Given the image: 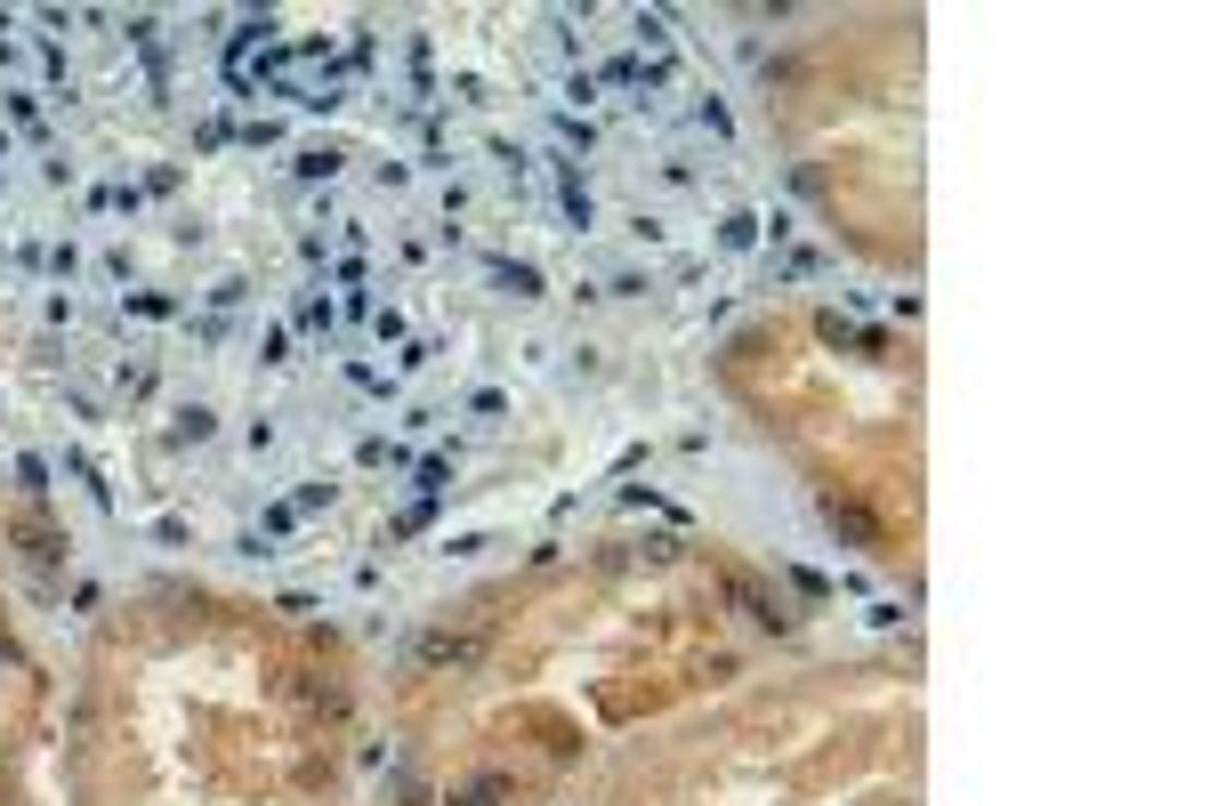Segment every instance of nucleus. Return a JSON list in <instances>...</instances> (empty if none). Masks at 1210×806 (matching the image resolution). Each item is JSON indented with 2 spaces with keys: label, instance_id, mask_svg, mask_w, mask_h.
<instances>
[{
  "label": "nucleus",
  "instance_id": "obj_1",
  "mask_svg": "<svg viewBox=\"0 0 1210 806\" xmlns=\"http://www.w3.org/2000/svg\"><path fill=\"white\" fill-rule=\"evenodd\" d=\"M719 597H727V605H734V613H743V622H751V629H775V637H783V629H791V605H783V597H767V589H758V581H751V573H734V565L719 573Z\"/></svg>",
  "mask_w": 1210,
  "mask_h": 806
},
{
  "label": "nucleus",
  "instance_id": "obj_2",
  "mask_svg": "<svg viewBox=\"0 0 1210 806\" xmlns=\"http://www.w3.org/2000/svg\"><path fill=\"white\" fill-rule=\"evenodd\" d=\"M468 661H484V637H460V629L412 637V670H468Z\"/></svg>",
  "mask_w": 1210,
  "mask_h": 806
},
{
  "label": "nucleus",
  "instance_id": "obj_3",
  "mask_svg": "<svg viewBox=\"0 0 1210 806\" xmlns=\"http://www.w3.org/2000/svg\"><path fill=\"white\" fill-rule=\"evenodd\" d=\"M824 525L839 532V541H855L864 556H888V532H879V525H872V516L855 508V501H839V492H824Z\"/></svg>",
  "mask_w": 1210,
  "mask_h": 806
},
{
  "label": "nucleus",
  "instance_id": "obj_4",
  "mask_svg": "<svg viewBox=\"0 0 1210 806\" xmlns=\"http://www.w3.org/2000/svg\"><path fill=\"white\" fill-rule=\"evenodd\" d=\"M9 532H16V549H25V556H33V565H49V573H57V565H65V556H73V541H65V532H49V525H33V516H16V525H9Z\"/></svg>",
  "mask_w": 1210,
  "mask_h": 806
},
{
  "label": "nucleus",
  "instance_id": "obj_5",
  "mask_svg": "<svg viewBox=\"0 0 1210 806\" xmlns=\"http://www.w3.org/2000/svg\"><path fill=\"white\" fill-rule=\"evenodd\" d=\"M558 210H565V226H573V234H589V226H598V202H589V185L573 178L565 161H558Z\"/></svg>",
  "mask_w": 1210,
  "mask_h": 806
},
{
  "label": "nucleus",
  "instance_id": "obj_6",
  "mask_svg": "<svg viewBox=\"0 0 1210 806\" xmlns=\"http://www.w3.org/2000/svg\"><path fill=\"white\" fill-rule=\"evenodd\" d=\"M492 291H508V299H541L549 282H541V266H532V258H492Z\"/></svg>",
  "mask_w": 1210,
  "mask_h": 806
},
{
  "label": "nucleus",
  "instance_id": "obj_7",
  "mask_svg": "<svg viewBox=\"0 0 1210 806\" xmlns=\"http://www.w3.org/2000/svg\"><path fill=\"white\" fill-rule=\"evenodd\" d=\"M57 460H65V477H73L81 492H89L97 508H113V484H106V468H97V460H89V452H81V444H65V452H57Z\"/></svg>",
  "mask_w": 1210,
  "mask_h": 806
},
{
  "label": "nucleus",
  "instance_id": "obj_8",
  "mask_svg": "<svg viewBox=\"0 0 1210 806\" xmlns=\"http://www.w3.org/2000/svg\"><path fill=\"white\" fill-rule=\"evenodd\" d=\"M211 436H218V411H211V404H187V411H178V428H170L178 452H187V444H211Z\"/></svg>",
  "mask_w": 1210,
  "mask_h": 806
},
{
  "label": "nucleus",
  "instance_id": "obj_9",
  "mask_svg": "<svg viewBox=\"0 0 1210 806\" xmlns=\"http://www.w3.org/2000/svg\"><path fill=\"white\" fill-rule=\"evenodd\" d=\"M291 178H299V185H315V178L332 185V178H339V154H332V146H307V154H291Z\"/></svg>",
  "mask_w": 1210,
  "mask_h": 806
},
{
  "label": "nucleus",
  "instance_id": "obj_10",
  "mask_svg": "<svg viewBox=\"0 0 1210 806\" xmlns=\"http://www.w3.org/2000/svg\"><path fill=\"white\" fill-rule=\"evenodd\" d=\"M758 226H767V218H751V210H734V218L719 226V251H758Z\"/></svg>",
  "mask_w": 1210,
  "mask_h": 806
},
{
  "label": "nucleus",
  "instance_id": "obj_11",
  "mask_svg": "<svg viewBox=\"0 0 1210 806\" xmlns=\"http://www.w3.org/2000/svg\"><path fill=\"white\" fill-rule=\"evenodd\" d=\"M16 492H25V501H49V460H40V452L16 460Z\"/></svg>",
  "mask_w": 1210,
  "mask_h": 806
},
{
  "label": "nucleus",
  "instance_id": "obj_12",
  "mask_svg": "<svg viewBox=\"0 0 1210 806\" xmlns=\"http://www.w3.org/2000/svg\"><path fill=\"white\" fill-rule=\"evenodd\" d=\"M444 484H453V460H444V452H436V460H420V468H412V492H420V501H436Z\"/></svg>",
  "mask_w": 1210,
  "mask_h": 806
},
{
  "label": "nucleus",
  "instance_id": "obj_13",
  "mask_svg": "<svg viewBox=\"0 0 1210 806\" xmlns=\"http://www.w3.org/2000/svg\"><path fill=\"white\" fill-rule=\"evenodd\" d=\"M468 420H484V428L508 420V396H501V387H477V396H468Z\"/></svg>",
  "mask_w": 1210,
  "mask_h": 806
},
{
  "label": "nucleus",
  "instance_id": "obj_14",
  "mask_svg": "<svg viewBox=\"0 0 1210 806\" xmlns=\"http://www.w3.org/2000/svg\"><path fill=\"white\" fill-rule=\"evenodd\" d=\"M558 137H565V146H582V154L598 146V130H589V113H558Z\"/></svg>",
  "mask_w": 1210,
  "mask_h": 806
},
{
  "label": "nucleus",
  "instance_id": "obj_15",
  "mask_svg": "<svg viewBox=\"0 0 1210 806\" xmlns=\"http://www.w3.org/2000/svg\"><path fill=\"white\" fill-rule=\"evenodd\" d=\"M501 791H508V782H501V774H484V782H468L453 806H501Z\"/></svg>",
  "mask_w": 1210,
  "mask_h": 806
},
{
  "label": "nucleus",
  "instance_id": "obj_16",
  "mask_svg": "<svg viewBox=\"0 0 1210 806\" xmlns=\"http://www.w3.org/2000/svg\"><path fill=\"white\" fill-rule=\"evenodd\" d=\"M694 121H703V130H719V137H734V113L719 106V97H703V106H694Z\"/></svg>",
  "mask_w": 1210,
  "mask_h": 806
},
{
  "label": "nucleus",
  "instance_id": "obj_17",
  "mask_svg": "<svg viewBox=\"0 0 1210 806\" xmlns=\"http://www.w3.org/2000/svg\"><path fill=\"white\" fill-rule=\"evenodd\" d=\"M638 40H646V49H662V40H670V16H662V9H638Z\"/></svg>",
  "mask_w": 1210,
  "mask_h": 806
},
{
  "label": "nucleus",
  "instance_id": "obj_18",
  "mask_svg": "<svg viewBox=\"0 0 1210 806\" xmlns=\"http://www.w3.org/2000/svg\"><path fill=\"white\" fill-rule=\"evenodd\" d=\"M436 363V339H404V356H396V371H428Z\"/></svg>",
  "mask_w": 1210,
  "mask_h": 806
},
{
  "label": "nucleus",
  "instance_id": "obj_19",
  "mask_svg": "<svg viewBox=\"0 0 1210 806\" xmlns=\"http://www.w3.org/2000/svg\"><path fill=\"white\" fill-rule=\"evenodd\" d=\"M332 501H339L332 484H299V501H291V508H299V516H315V508H332Z\"/></svg>",
  "mask_w": 1210,
  "mask_h": 806
},
{
  "label": "nucleus",
  "instance_id": "obj_20",
  "mask_svg": "<svg viewBox=\"0 0 1210 806\" xmlns=\"http://www.w3.org/2000/svg\"><path fill=\"white\" fill-rule=\"evenodd\" d=\"M266 532H275V541H283V532H299V508H291V501H275V508H266Z\"/></svg>",
  "mask_w": 1210,
  "mask_h": 806
}]
</instances>
